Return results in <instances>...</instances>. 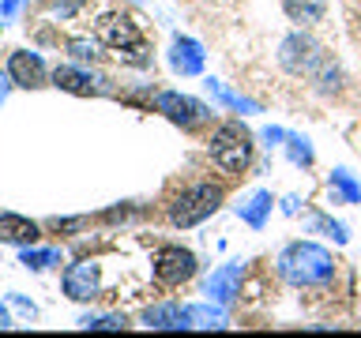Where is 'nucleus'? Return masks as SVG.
Wrapping results in <instances>:
<instances>
[{
  "mask_svg": "<svg viewBox=\"0 0 361 338\" xmlns=\"http://www.w3.org/2000/svg\"><path fill=\"white\" fill-rule=\"evenodd\" d=\"M279 275L298 289L327 286L335 278V259L327 248L312 244V241H293L279 252Z\"/></svg>",
  "mask_w": 361,
  "mask_h": 338,
  "instance_id": "nucleus-1",
  "label": "nucleus"
},
{
  "mask_svg": "<svg viewBox=\"0 0 361 338\" xmlns=\"http://www.w3.org/2000/svg\"><path fill=\"white\" fill-rule=\"evenodd\" d=\"M207 154L219 169H226V173H241V169L252 162V135H248L245 124L226 120L214 128L211 143H207Z\"/></svg>",
  "mask_w": 361,
  "mask_h": 338,
  "instance_id": "nucleus-2",
  "label": "nucleus"
},
{
  "mask_svg": "<svg viewBox=\"0 0 361 338\" xmlns=\"http://www.w3.org/2000/svg\"><path fill=\"white\" fill-rule=\"evenodd\" d=\"M98 42L109 45L113 53L121 56V61L128 64H147L151 56H147V42H143V30L132 23V15H102L98 23Z\"/></svg>",
  "mask_w": 361,
  "mask_h": 338,
  "instance_id": "nucleus-3",
  "label": "nucleus"
},
{
  "mask_svg": "<svg viewBox=\"0 0 361 338\" xmlns=\"http://www.w3.org/2000/svg\"><path fill=\"white\" fill-rule=\"evenodd\" d=\"M219 207H222L219 184H192L180 196H173V203H169V222L180 225V230H192V225L207 222Z\"/></svg>",
  "mask_w": 361,
  "mask_h": 338,
  "instance_id": "nucleus-4",
  "label": "nucleus"
},
{
  "mask_svg": "<svg viewBox=\"0 0 361 338\" xmlns=\"http://www.w3.org/2000/svg\"><path fill=\"white\" fill-rule=\"evenodd\" d=\"M331 61V56L324 53V45L309 38V34H290V38H282L279 45V64L286 68L290 75H301V79H316L320 75V68Z\"/></svg>",
  "mask_w": 361,
  "mask_h": 338,
  "instance_id": "nucleus-5",
  "label": "nucleus"
},
{
  "mask_svg": "<svg viewBox=\"0 0 361 338\" xmlns=\"http://www.w3.org/2000/svg\"><path fill=\"white\" fill-rule=\"evenodd\" d=\"M158 113H162L166 120H173L177 128H185V132L200 128L203 120H211V109L196 98L180 94V90H162V94H158Z\"/></svg>",
  "mask_w": 361,
  "mask_h": 338,
  "instance_id": "nucleus-6",
  "label": "nucleus"
},
{
  "mask_svg": "<svg viewBox=\"0 0 361 338\" xmlns=\"http://www.w3.org/2000/svg\"><path fill=\"white\" fill-rule=\"evenodd\" d=\"M192 275H196V256H192L188 248H180V244L158 248V256H154V278L162 282V286H180V282H188Z\"/></svg>",
  "mask_w": 361,
  "mask_h": 338,
  "instance_id": "nucleus-7",
  "label": "nucleus"
},
{
  "mask_svg": "<svg viewBox=\"0 0 361 338\" xmlns=\"http://www.w3.org/2000/svg\"><path fill=\"white\" fill-rule=\"evenodd\" d=\"M64 293L72 301H94L98 297V263L79 259L64 270Z\"/></svg>",
  "mask_w": 361,
  "mask_h": 338,
  "instance_id": "nucleus-8",
  "label": "nucleus"
},
{
  "mask_svg": "<svg viewBox=\"0 0 361 338\" xmlns=\"http://www.w3.org/2000/svg\"><path fill=\"white\" fill-rule=\"evenodd\" d=\"M8 75H11V83L23 87V90H38V87H45V64H42V56H38V53H27V49L11 53Z\"/></svg>",
  "mask_w": 361,
  "mask_h": 338,
  "instance_id": "nucleus-9",
  "label": "nucleus"
},
{
  "mask_svg": "<svg viewBox=\"0 0 361 338\" xmlns=\"http://www.w3.org/2000/svg\"><path fill=\"white\" fill-rule=\"evenodd\" d=\"M241 278H245V267L241 263H226L219 270H211V278H207V286H203V293H207L211 301H219V304H230L237 293H241Z\"/></svg>",
  "mask_w": 361,
  "mask_h": 338,
  "instance_id": "nucleus-10",
  "label": "nucleus"
},
{
  "mask_svg": "<svg viewBox=\"0 0 361 338\" xmlns=\"http://www.w3.org/2000/svg\"><path fill=\"white\" fill-rule=\"evenodd\" d=\"M169 64H173V72H180V75H200L203 72V45L196 38H173Z\"/></svg>",
  "mask_w": 361,
  "mask_h": 338,
  "instance_id": "nucleus-11",
  "label": "nucleus"
},
{
  "mask_svg": "<svg viewBox=\"0 0 361 338\" xmlns=\"http://www.w3.org/2000/svg\"><path fill=\"white\" fill-rule=\"evenodd\" d=\"M143 323L151 331H180V327H192L188 308H180V304H154V308L143 312Z\"/></svg>",
  "mask_w": 361,
  "mask_h": 338,
  "instance_id": "nucleus-12",
  "label": "nucleus"
},
{
  "mask_svg": "<svg viewBox=\"0 0 361 338\" xmlns=\"http://www.w3.org/2000/svg\"><path fill=\"white\" fill-rule=\"evenodd\" d=\"M42 237L38 222L23 218V214H0V241L8 244H34Z\"/></svg>",
  "mask_w": 361,
  "mask_h": 338,
  "instance_id": "nucleus-13",
  "label": "nucleus"
},
{
  "mask_svg": "<svg viewBox=\"0 0 361 338\" xmlns=\"http://www.w3.org/2000/svg\"><path fill=\"white\" fill-rule=\"evenodd\" d=\"M53 83L61 87V90H68V94H98V83H106V79H94L90 72H79V68H68V64H61L53 72Z\"/></svg>",
  "mask_w": 361,
  "mask_h": 338,
  "instance_id": "nucleus-14",
  "label": "nucleus"
},
{
  "mask_svg": "<svg viewBox=\"0 0 361 338\" xmlns=\"http://www.w3.org/2000/svg\"><path fill=\"white\" fill-rule=\"evenodd\" d=\"M282 8H286V15L293 23H301V27H316V23H324V15H327V0H282Z\"/></svg>",
  "mask_w": 361,
  "mask_h": 338,
  "instance_id": "nucleus-15",
  "label": "nucleus"
},
{
  "mask_svg": "<svg viewBox=\"0 0 361 338\" xmlns=\"http://www.w3.org/2000/svg\"><path fill=\"white\" fill-rule=\"evenodd\" d=\"M271 192H252L245 203H237V214H241V222H248L252 230H259V225L267 222V214H271Z\"/></svg>",
  "mask_w": 361,
  "mask_h": 338,
  "instance_id": "nucleus-16",
  "label": "nucleus"
},
{
  "mask_svg": "<svg viewBox=\"0 0 361 338\" xmlns=\"http://www.w3.org/2000/svg\"><path fill=\"white\" fill-rule=\"evenodd\" d=\"M331 199H338V203H361V184L346 173V169H335V173H331Z\"/></svg>",
  "mask_w": 361,
  "mask_h": 338,
  "instance_id": "nucleus-17",
  "label": "nucleus"
},
{
  "mask_svg": "<svg viewBox=\"0 0 361 338\" xmlns=\"http://www.w3.org/2000/svg\"><path fill=\"white\" fill-rule=\"evenodd\" d=\"M207 90L222 101V106H230V109H237V113H259L256 101H248V98H241V94H230V90H226L219 79H207Z\"/></svg>",
  "mask_w": 361,
  "mask_h": 338,
  "instance_id": "nucleus-18",
  "label": "nucleus"
},
{
  "mask_svg": "<svg viewBox=\"0 0 361 338\" xmlns=\"http://www.w3.org/2000/svg\"><path fill=\"white\" fill-rule=\"evenodd\" d=\"M188 323L192 327H226V312L211 304H188Z\"/></svg>",
  "mask_w": 361,
  "mask_h": 338,
  "instance_id": "nucleus-19",
  "label": "nucleus"
},
{
  "mask_svg": "<svg viewBox=\"0 0 361 338\" xmlns=\"http://www.w3.org/2000/svg\"><path fill=\"white\" fill-rule=\"evenodd\" d=\"M286 146H290V158L298 165H312V146L309 139H301V135H286Z\"/></svg>",
  "mask_w": 361,
  "mask_h": 338,
  "instance_id": "nucleus-20",
  "label": "nucleus"
},
{
  "mask_svg": "<svg viewBox=\"0 0 361 338\" xmlns=\"http://www.w3.org/2000/svg\"><path fill=\"white\" fill-rule=\"evenodd\" d=\"M83 327H87V331H121L124 315H87Z\"/></svg>",
  "mask_w": 361,
  "mask_h": 338,
  "instance_id": "nucleus-21",
  "label": "nucleus"
},
{
  "mask_svg": "<svg viewBox=\"0 0 361 338\" xmlns=\"http://www.w3.org/2000/svg\"><path fill=\"white\" fill-rule=\"evenodd\" d=\"M68 49H72V56H79V61H94V56H98V42L72 38V42H68Z\"/></svg>",
  "mask_w": 361,
  "mask_h": 338,
  "instance_id": "nucleus-22",
  "label": "nucleus"
},
{
  "mask_svg": "<svg viewBox=\"0 0 361 338\" xmlns=\"http://www.w3.org/2000/svg\"><path fill=\"white\" fill-rule=\"evenodd\" d=\"M312 230H324V233H331L338 244H346V237H350V233L343 230V225H338V222H331V218H324V214H316V218H312Z\"/></svg>",
  "mask_w": 361,
  "mask_h": 338,
  "instance_id": "nucleus-23",
  "label": "nucleus"
},
{
  "mask_svg": "<svg viewBox=\"0 0 361 338\" xmlns=\"http://www.w3.org/2000/svg\"><path fill=\"white\" fill-rule=\"evenodd\" d=\"M23 263H27V267H53V263H61V256H56V252H27V256H23Z\"/></svg>",
  "mask_w": 361,
  "mask_h": 338,
  "instance_id": "nucleus-24",
  "label": "nucleus"
},
{
  "mask_svg": "<svg viewBox=\"0 0 361 338\" xmlns=\"http://www.w3.org/2000/svg\"><path fill=\"white\" fill-rule=\"evenodd\" d=\"M79 225H87V218H56V222H49V230H56V233H72V230H79Z\"/></svg>",
  "mask_w": 361,
  "mask_h": 338,
  "instance_id": "nucleus-25",
  "label": "nucleus"
},
{
  "mask_svg": "<svg viewBox=\"0 0 361 338\" xmlns=\"http://www.w3.org/2000/svg\"><path fill=\"white\" fill-rule=\"evenodd\" d=\"M264 139H267V146H271V143L286 139V132H282V128H267V132H264Z\"/></svg>",
  "mask_w": 361,
  "mask_h": 338,
  "instance_id": "nucleus-26",
  "label": "nucleus"
},
{
  "mask_svg": "<svg viewBox=\"0 0 361 338\" xmlns=\"http://www.w3.org/2000/svg\"><path fill=\"white\" fill-rule=\"evenodd\" d=\"M8 87H11V75L0 72V106H4V98H8Z\"/></svg>",
  "mask_w": 361,
  "mask_h": 338,
  "instance_id": "nucleus-27",
  "label": "nucleus"
},
{
  "mask_svg": "<svg viewBox=\"0 0 361 338\" xmlns=\"http://www.w3.org/2000/svg\"><path fill=\"white\" fill-rule=\"evenodd\" d=\"M16 8H19V0H4V15H11Z\"/></svg>",
  "mask_w": 361,
  "mask_h": 338,
  "instance_id": "nucleus-28",
  "label": "nucleus"
}]
</instances>
